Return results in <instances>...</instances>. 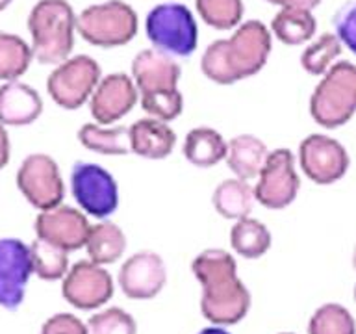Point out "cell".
<instances>
[{
    "instance_id": "6da1fadb",
    "label": "cell",
    "mask_w": 356,
    "mask_h": 334,
    "mask_svg": "<svg viewBox=\"0 0 356 334\" xmlns=\"http://www.w3.org/2000/svg\"><path fill=\"white\" fill-rule=\"evenodd\" d=\"M200 283V312L213 325H236L247 316L250 294L238 277V264L225 249L202 250L191 264Z\"/></svg>"
},
{
    "instance_id": "7a4b0ae2",
    "label": "cell",
    "mask_w": 356,
    "mask_h": 334,
    "mask_svg": "<svg viewBox=\"0 0 356 334\" xmlns=\"http://www.w3.org/2000/svg\"><path fill=\"white\" fill-rule=\"evenodd\" d=\"M271 49V28L256 19L245 21L228 39H217L206 47L200 69L211 82L230 86L258 74L266 67Z\"/></svg>"
},
{
    "instance_id": "3957f363",
    "label": "cell",
    "mask_w": 356,
    "mask_h": 334,
    "mask_svg": "<svg viewBox=\"0 0 356 334\" xmlns=\"http://www.w3.org/2000/svg\"><path fill=\"white\" fill-rule=\"evenodd\" d=\"M33 60L60 65L71 58L76 32V13L67 0H39L28 15Z\"/></svg>"
},
{
    "instance_id": "277c9868",
    "label": "cell",
    "mask_w": 356,
    "mask_h": 334,
    "mask_svg": "<svg viewBox=\"0 0 356 334\" xmlns=\"http://www.w3.org/2000/svg\"><path fill=\"white\" fill-rule=\"evenodd\" d=\"M356 113V65L336 61L321 77L310 97V116L319 127L332 130L347 125Z\"/></svg>"
},
{
    "instance_id": "5b68a950",
    "label": "cell",
    "mask_w": 356,
    "mask_h": 334,
    "mask_svg": "<svg viewBox=\"0 0 356 334\" xmlns=\"http://www.w3.org/2000/svg\"><path fill=\"white\" fill-rule=\"evenodd\" d=\"M138 30V13L122 0L91 4L76 15V32L99 49H117L130 43Z\"/></svg>"
},
{
    "instance_id": "8992f818",
    "label": "cell",
    "mask_w": 356,
    "mask_h": 334,
    "mask_svg": "<svg viewBox=\"0 0 356 334\" xmlns=\"http://www.w3.org/2000/svg\"><path fill=\"white\" fill-rule=\"evenodd\" d=\"M145 33L154 49L175 58H188L199 45L197 19L188 6L180 2L154 6L145 19Z\"/></svg>"
},
{
    "instance_id": "52a82bcc",
    "label": "cell",
    "mask_w": 356,
    "mask_h": 334,
    "mask_svg": "<svg viewBox=\"0 0 356 334\" xmlns=\"http://www.w3.org/2000/svg\"><path fill=\"white\" fill-rule=\"evenodd\" d=\"M102 80V71L97 60L88 54L67 58L47 78L50 99L63 110L82 108Z\"/></svg>"
},
{
    "instance_id": "ba28073f",
    "label": "cell",
    "mask_w": 356,
    "mask_h": 334,
    "mask_svg": "<svg viewBox=\"0 0 356 334\" xmlns=\"http://www.w3.org/2000/svg\"><path fill=\"white\" fill-rule=\"evenodd\" d=\"M71 193L88 216L110 217L119 206V186L115 177L102 166L76 161L71 169Z\"/></svg>"
},
{
    "instance_id": "9c48e42d",
    "label": "cell",
    "mask_w": 356,
    "mask_h": 334,
    "mask_svg": "<svg viewBox=\"0 0 356 334\" xmlns=\"http://www.w3.org/2000/svg\"><path fill=\"white\" fill-rule=\"evenodd\" d=\"M17 188L39 212L61 205L65 197V184L60 167L52 156L43 152H35L22 160L17 171Z\"/></svg>"
},
{
    "instance_id": "30bf717a",
    "label": "cell",
    "mask_w": 356,
    "mask_h": 334,
    "mask_svg": "<svg viewBox=\"0 0 356 334\" xmlns=\"http://www.w3.org/2000/svg\"><path fill=\"white\" fill-rule=\"evenodd\" d=\"M300 189V178L295 169V156L289 149L269 152L254 186L256 202L267 210H282L295 200Z\"/></svg>"
},
{
    "instance_id": "8fae6325",
    "label": "cell",
    "mask_w": 356,
    "mask_h": 334,
    "mask_svg": "<svg viewBox=\"0 0 356 334\" xmlns=\"http://www.w3.org/2000/svg\"><path fill=\"white\" fill-rule=\"evenodd\" d=\"M299 166L305 177L319 186L338 182L349 171V152L327 134H310L299 143Z\"/></svg>"
},
{
    "instance_id": "7c38bea8",
    "label": "cell",
    "mask_w": 356,
    "mask_h": 334,
    "mask_svg": "<svg viewBox=\"0 0 356 334\" xmlns=\"http://www.w3.org/2000/svg\"><path fill=\"white\" fill-rule=\"evenodd\" d=\"M61 294L78 310H97L113 297V278L100 264L80 260L63 277Z\"/></svg>"
},
{
    "instance_id": "4fadbf2b",
    "label": "cell",
    "mask_w": 356,
    "mask_h": 334,
    "mask_svg": "<svg viewBox=\"0 0 356 334\" xmlns=\"http://www.w3.org/2000/svg\"><path fill=\"white\" fill-rule=\"evenodd\" d=\"M33 264L30 245L17 238H0V306L17 310L24 301Z\"/></svg>"
},
{
    "instance_id": "5bb4252c",
    "label": "cell",
    "mask_w": 356,
    "mask_h": 334,
    "mask_svg": "<svg viewBox=\"0 0 356 334\" xmlns=\"http://www.w3.org/2000/svg\"><path fill=\"white\" fill-rule=\"evenodd\" d=\"M33 228H35L38 238L47 239L50 244L71 253V250L86 247L91 225H89L86 212L61 202L50 210L39 212Z\"/></svg>"
},
{
    "instance_id": "9a60e30c",
    "label": "cell",
    "mask_w": 356,
    "mask_h": 334,
    "mask_svg": "<svg viewBox=\"0 0 356 334\" xmlns=\"http://www.w3.org/2000/svg\"><path fill=\"white\" fill-rule=\"evenodd\" d=\"M139 91L127 72H113L99 82L89 99V111L97 125L111 127L138 104Z\"/></svg>"
},
{
    "instance_id": "2e32d148",
    "label": "cell",
    "mask_w": 356,
    "mask_h": 334,
    "mask_svg": "<svg viewBox=\"0 0 356 334\" xmlns=\"http://www.w3.org/2000/svg\"><path fill=\"white\" fill-rule=\"evenodd\" d=\"M165 283V262L152 250H139L127 258L119 269V286L128 299H152L163 289Z\"/></svg>"
},
{
    "instance_id": "e0dca14e",
    "label": "cell",
    "mask_w": 356,
    "mask_h": 334,
    "mask_svg": "<svg viewBox=\"0 0 356 334\" xmlns=\"http://www.w3.org/2000/svg\"><path fill=\"white\" fill-rule=\"evenodd\" d=\"M182 69L175 56L158 49H145L132 60V78L139 95L177 89Z\"/></svg>"
},
{
    "instance_id": "ac0fdd59",
    "label": "cell",
    "mask_w": 356,
    "mask_h": 334,
    "mask_svg": "<svg viewBox=\"0 0 356 334\" xmlns=\"http://www.w3.org/2000/svg\"><path fill=\"white\" fill-rule=\"evenodd\" d=\"M43 113V100L38 89L10 80L0 86V122L6 127H26Z\"/></svg>"
},
{
    "instance_id": "d6986e66",
    "label": "cell",
    "mask_w": 356,
    "mask_h": 334,
    "mask_svg": "<svg viewBox=\"0 0 356 334\" xmlns=\"http://www.w3.org/2000/svg\"><path fill=\"white\" fill-rule=\"evenodd\" d=\"M130 145L134 154L147 160H163L177 145V134L169 122L145 117L130 127Z\"/></svg>"
},
{
    "instance_id": "ffe728a7",
    "label": "cell",
    "mask_w": 356,
    "mask_h": 334,
    "mask_svg": "<svg viewBox=\"0 0 356 334\" xmlns=\"http://www.w3.org/2000/svg\"><path fill=\"white\" fill-rule=\"evenodd\" d=\"M271 150L256 136L239 134L228 141L227 166L241 180H252L260 175Z\"/></svg>"
},
{
    "instance_id": "44dd1931",
    "label": "cell",
    "mask_w": 356,
    "mask_h": 334,
    "mask_svg": "<svg viewBox=\"0 0 356 334\" xmlns=\"http://www.w3.org/2000/svg\"><path fill=\"white\" fill-rule=\"evenodd\" d=\"M182 152L191 166L208 169L227 160L228 141L216 128L197 127L186 134Z\"/></svg>"
},
{
    "instance_id": "7402d4cb",
    "label": "cell",
    "mask_w": 356,
    "mask_h": 334,
    "mask_svg": "<svg viewBox=\"0 0 356 334\" xmlns=\"http://www.w3.org/2000/svg\"><path fill=\"white\" fill-rule=\"evenodd\" d=\"M254 200V186H250L249 180H241L238 177L222 180L211 195V205L217 214L234 221L249 217Z\"/></svg>"
},
{
    "instance_id": "603a6c76",
    "label": "cell",
    "mask_w": 356,
    "mask_h": 334,
    "mask_svg": "<svg viewBox=\"0 0 356 334\" xmlns=\"http://www.w3.org/2000/svg\"><path fill=\"white\" fill-rule=\"evenodd\" d=\"M317 21L312 10L302 8H280L271 21V33L280 43L288 47H299L316 35Z\"/></svg>"
},
{
    "instance_id": "cb8c5ba5",
    "label": "cell",
    "mask_w": 356,
    "mask_h": 334,
    "mask_svg": "<svg viewBox=\"0 0 356 334\" xmlns=\"http://www.w3.org/2000/svg\"><path fill=\"white\" fill-rule=\"evenodd\" d=\"M78 141L97 154L124 156L132 152L130 127H102L97 122H86L78 130Z\"/></svg>"
},
{
    "instance_id": "d4e9b609",
    "label": "cell",
    "mask_w": 356,
    "mask_h": 334,
    "mask_svg": "<svg viewBox=\"0 0 356 334\" xmlns=\"http://www.w3.org/2000/svg\"><path fill=\"white\" fill-rule=\"evenodd\" d=\"M127 245V234L122 232L119 225L111 221H100L97 225H91L86 249H88L89 260L100 266H108L124 255Z\"/></svg>"
},
{
    "instance_id": "484cf974",
    "label": "cell",
    "mask_w": 356,
    "mask_h": 334,
    "mask_svg": "<svg viewBox=\"0 0 356 334\" xmlns=\"http://www.w3.org/2000/svg\"><path fill=\"white\" fill-rule=\"evenodd\" d=\"M230 245L239 256L256 260L271 249V232L254 217H241L230 228Z\"/></svg>"
},
{
    "instance_id": "4316f807",
    "label": "cell",
    "mask_w": 356,
    "mask_h": 334,
    "mask_svg": "<svg viewBox=\"0 0 356 334\" xmlns=\"http://www.w3.org/2000/svg\"><path fill=\"white\" fill-rule=\"evenodd\" d=\"M32 60V45L15 33L0 32V80H19L28 71Z\"/></svg>"
},
{
    "instance_id": "83f0119b",
    "label": "cell",
    "mask_w": 356,
    "mask_h": 334,
    "mask_svg": "<svg viewBox=\"0 0 356 334\" xmlns=\"http://www.w3.org/2000/svg\"><path fill=\"white\" fill-rule=\"evenodd\" d=\"M343 45L334 32H325L314 39L300 54V67L312 77H323L341 56Z\"/></svg>"
},
{
    "instance_id": "f1b7e54d",
    "label": "cell",
    "mask_w": 356,
    "mask_h": 334,
    "mask_svg": "<svg viewBox=\"0 0 356 334\" xmlns=\"http://www.w3.org/2000/svg\"><path fill=\"white\" fill-rule=\"evenodd\" d=\"M33 273L43 280H60L69 271V253L47 239L35 238L30 244Z\"/></svg>"
},
{
    "instance_id": "f546056e",
    "label": "cell",
    "mask_w": 356,
    "mask_h": 334,
    "mask_svg": "<svg viewBox=\"0 0 356 334\" xmlns=\"http://www.w3.org/2000/svg\"><path fill=\"white\" fill-rule=\"evenodd\" d=\"M200 19L216 30H234L241 24L243 0H195Z\"/></svg>"
},
{
    "instance_id": "4dcf8cb0",
    "label": "cell",
    "mask_w": 356,
    "mask_h": 334,
    "mask_svg": "<svg viewBox=\"0 0 356 334\" xmlns=\"http://www.w3.org/2000/svg\"><path fill=\"white\" fill-rule=\"evenodd\" d=\"M308 334H356V321L345 306L327 303L310 317Z\"/></svg>"
},
{
    "instance_id": "1f68e13d",
    "label": "cell",
    "mask_w": 356,
    "mask_h": 334,
    "mask_svg": "<svg viewBox=\"0 0 356 334\" xmlns=\"http://www.w3.org/2000/svg\"><path fill=\"white\" fill-rule=\"evenodd\" d=\"M141 108L147 116L171 122L180 117L184 111V97L180 89H161L154 93L141 95Z\"/></svg>"
},
{
    "instance_id": "d6a6232c",
    "label": "cell",
    "mask_w": 356,
    "mask_h": 334,
    "mask_svg": "<svg viewBox=\"0 0 356 334\" xmlns=\"http://www.w3.org/2000/svg\"><path fill=\"white\" fill-rule=\"evenodd\" d=\"M88 334H136L138 325L127 310H122L119 306H111L102 312H97L89 317Z\"/></svg>"
},
{
    "instance_id": "836d02e7",
    "label": "cell",
    "mask_w": 356,
    "mask_h": 334,
    "mask_svg": "<svg viewBox=\"0 0 356 334\" xmlns=\"http://www.w3.org/2000/svg\"><path fill=\"white\" fill-rule=\"evenodd\" d=\"M334 33L343 47L356 56V0H347L338 8L332 19Z\"/></svg>"
},
{
    "instance_id": "e575fe53",
    "label": "cell",
    "mask_w": 356,
    "mask_h": 334,
    "mask_svg": "<svg viewBox=\"0 0 356 334\" xmlns=\"http://www.w3.org/2000/svg\"><path fill=\"white\" fill-rule=\"evenodd\" d=\"M41 334H88V327L74 314H54L41 327Z\"/></svg>"
},
{
    "instance_id": "d590c367",
    "label": "cell",
    "mask_w": 356,
    "mask_h": 334,
    "mask_svg": "<svg viewBox=\"0 0 356 334\" xmlns=\"http://www.w3.org/2000/svg\"><path fill=\"white\" fill-rule=\"evenodd\" d=\"M266 2H269V4L273 6H280V8H302V10H316L323 0H266Z\"/></svg>"
},
{
    "instance_id": "8d00e7d4",
    "label": "cell",
    "mask_w": 356,
    "mask_h": 334,
    "mask_svg": "<svg viewBox=\"0 0 356 334\" xmlns=\"http://www.w3.org/2000/svg\"><path fill=\"white\" fill-rule=\"evenodd\" d=\"M8 161H10V136L6 125L0 122V171L8 166Z\"/></svg>"
},
{
    "instance_id": "74e56055",
    "label": "cell",
    "mask_w": 356,
    "mask_h": 334,
    "mask_svg": "<svg viewBox=\"0 0 356 334\" xmlns=\"http://www.w3.org/2000/svg\"><path fill=\"white\" fill-rule=\"evenodd\" d=\"M199 334H230V333H228L227 328L219 327V325H213V327L202 328V331H200Z\"/></svg>"
},
{
    "instance_id": "f35d334b",
    "label": "cell",
    "mask_w": 356,
    "mask_h": 334,
    "mask_svg": "<svg viewBox=\"0 0 356 334\" xmlns=\"http://www.w3.org/2000/svg\"><path fill=\"white\" fill-rule=\"evenodd\" d=\"M11 2H13V0H0V11H4Z\"/></svg>"
},
{
    "instance_id": "ab89813d",
    "label": "cell",
    "mask_w": 356,
    "mask_h": 334,
    "mask_svg": "<svg viewBox=\"0 0 356 334\" xmlns=\"http://www.w3.org/2000/svg\"><path fill=\"white\" fill-rule=\"evenodd\" d=\"M353 266H355L356 269V247H355V255H353Z\"/></svg>"
},
{
    "instance_id": "60d3db41",
    "label": "cell",
    "mask_w": 356,
    "mask_h": 334,
    "mask_svg": "<svg viewBox=\"0 0 356 334\" xmlns=\"http://www.w3.org/2000/svg\"><path fill=\"white\" fill-rule=\"evenodd\" d=\"M355 301H356V286H355Z\"/></svg>"
},
{
    "instance_id": "b9f144b4",
    "label": "cell",
    "mask_w": 356,
    "mask_h": 334,
    "mask_svg": "<svg viewBox=\"0 0 356 334\" xmlns=\"http://www.w3.org/2000/svg\"><path fill=\"white\" fill-rule=\"evenodd\" d=\"M280 334H293V333H280Z\"/></svg>"
}]
</instances>
